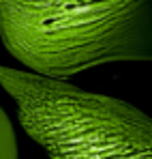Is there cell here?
<instances>
[{
	"label": "cell",
	"mask_w": 152,
	"mask_h": 159,
	"mask_svg": "<svg viewBox=\"0 0 152 159\" xmlns=\"http://www.w3.org/2000/svg\"><path fill=\"white\" fill-rule=\"evenodd\" d=\"M0 39L26 71L54 80L152 60V0H0Z\"/></svg>",
	"instance_id": "obj_1"
},
{
	"label": "cell",
	"mask_w": 152,
	"mask_h": 159,
	"mask_svg": "<svg viewBox=\"0 0 152 159\" xmlns=\"http://www.w3.org/2000/svg\"><path fill=\"white\" fill-rule=\"evenodd\" d=\"M15 135L11 131L9 118L0 110V159H17L15 157Z\"/></svg>",
	"instance_id": "obj_3"
},
{
	"label": "cell",
	"mask_w": 152,
	"mask_h": 159,
	"mask_svg": "<svg viewBox=\"0 0 152 159\" xmlns=\"http://www.w3.org/2000/svg\"><path fill=\"white\" fill-rule=\"evenodd\" d=\"M0 86L50 159H152V116L122 99L2 62Z\"/></svg>",
	"instance_id": "obj_2"
}]
</instances>
